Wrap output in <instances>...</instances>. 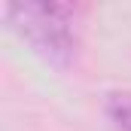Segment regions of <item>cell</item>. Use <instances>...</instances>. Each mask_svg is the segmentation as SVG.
<instances>
[{
  "mask_svg": "<svg viewBox=\"0 0 131 131\" xmlns=\"http://www.w3.org/2000/svg\"><path fill=\"white\" fill-rule=\"evenodd\" d=\"M6 18L46 61L67 67L79 52V6L70 3H9Z\"/></svg>",
  "mask_w": 131,
  "mask_h": 131,
  "instance_id": "cell-1",
  "label": "cell"
},
{
  "mask_svg": "<svg viewBox=\"0 0 131 131\" xmlns=\"http://www.w3.org/2000/svg\"><path fill=\"white\" fill-rule=\"evenodd\" d=\"M107 113L119 131H131V92H113L107 98Z\"/></svg>",
  "mask_w": 131,
  "mask_h": 131,
  "instance_id": "cell-2",
  "label": "cell"
}]
</instances>
